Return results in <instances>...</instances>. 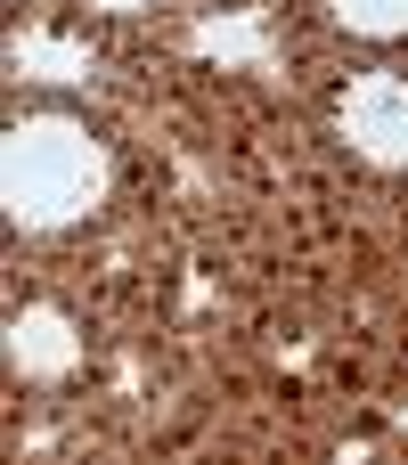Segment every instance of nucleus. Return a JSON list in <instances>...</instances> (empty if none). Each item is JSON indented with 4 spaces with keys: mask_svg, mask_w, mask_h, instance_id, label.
<instances>
[{
    "mask_svg": "<svg viewBox=\"0 0 408 465\" xmlns=\"http://www.w3.org/2000/svg\"><path fill=\"white\" fill-rule=\"evenodd\" d=\"M90 188H98V147H90L82 131H65V123H33V131L8 139V196H16V213H33V221H65V213L90 204Z\"/></svg>",
    "mask_w": 408,
    "mask_h": 465,
    "instance_id": "1",
    "label": "nucleus"
},
{
    "mask_svg": "<svg viewBox=\"0 0 408 465\" xmlns=\"http://www.w3.org/2000/svg\"><path fill=\"white\" fill-rule=\"evenodd\" d=\"M352 131H360L368 155L408 163V82H393V74L360 82V90H352Z\"/></svg>",
    "mask_w": 408,
    "mask_h": 465,
    "instance_id": "2",
    "label": "nucleus"
},
{
    "mask_svg": "<svg viewBox=\"0 0 408 465\" xmlns=\"http://www.w3.org/2000/svg\"><path fill=\"white\" fill-rule=\"evenodd\" d=\"M8 351H16L25 376H57V368H74V335H65L57 311H25L16 335H8Z\"/></svg>",
    "mask_w": 408,
    "mask_h": 465,
    "instance_id": "3",
    "label": "nucleus"
},
{
    "mask_svg": "<svg viewBox=\"0 0 408 465\" xmlns=\"http://www.w3.org/2000/svg\"><path fill=\"white\" fill-rule=\"evenodd\" d=\"M196 49H213V57H254L262 41H254V25H204Z\"/></svg>",
    "mask_w": 408,
    "mask_h": 465,
    "instance_id": "4",
    "label": "nucleus"
},
{
    "mask_svg": "<svg viewBox=\"0 0 408 465\" xmlns=\"http://www.w3.org/2000/svg\"><path fill=\"white\" fill-rule=\"evenodd\" d=\"M343 16H360V25H393V33H408V0H343Z\"/></svg>",
    "mask_w": 408,
    "mask_h": 465,
    "instance_id": "5",
    "label": "nucleus"
},
{
    "mask_svg": "<svg viewBox=\"0 0 408 465\" xmlns=\"http://www.w3.org/2000/svg\"><path fill=\"white\" fill-rule=\"evenodd\" d=\"M90 8H147V0H90Z\"/></svg>",
    "mask_w": 408,
    "mask_h": 465,
    "instance_id": "6",
    "label": "nucleus"
}]
</instances>
